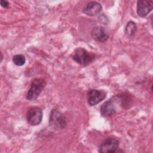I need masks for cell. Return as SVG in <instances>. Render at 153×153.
I'll list each match as a JSON object with an SVG mask.
<instances>
[{"instance_id": "9c48e42d", "label": "cell", "mask_w": 153, "mask_h": 153, "mask_svg": "<svg viewBox=\"0 0 153 153\" xmlns=\"http://www.w3.org/2000/svg\"><path fill=\"white\" fill-rule=\"evenodd\" d=\"M102 7L100 3L96 1L89 2L83 8L82 12L89 16H94L100 13Z\"/></svg>"}, {"instance_id": "7a4b0ae2", "label": "cell", "mask_w": 153, "mask_h": 153, "mask_svg": "<svg viewBox=\"0 0 153 153\" xmlns=\"http://www.w3.org/2000/svg\"><path fill=\"white\" fill-rule=\"evenodd\" d=\"M46 85L45 81L42 78H35L31 81L30 88L28 90L26 97L27 100H36Z\"/></svg>"}, {"instance_id": "5bb4252c", "label": "cell", "mask_w": 153, "mask_h": 153, "mask_svg": "<svg viewBox=\"0 0 153 153\" xmlns=\"http://www.w3.org/2000/svg\"><path fill=\"white\" fill-rule=\"evenodd\" d=\"M0 4H1V5L4 8H8L10 6V3L7 1L1 0L0 1Z\"/></svg>"}, {"instance_id": "9a60e30c", "label": "cell", "mask_w": 153, "mask_h": 153, "mask_svg": "<svg viewBox=\"0 0 153 153\" xmlns=\"http://www.w3.org/2000/svg\"><path fill=\"white\" fill-rule=\"evenodd\" d=\"M3 57H4V56H3V54H2V53L1 52V60H0V62H1V63L2 62V60H3Z\"/></svg>"}, {"instance_id": "ba28073f", "label": "cell", "mask_w": 153, "mask_h": 153, "mask_svg": "<svg viewBox=\"0 0 153 153\" xmlns=\"http://www.w3.org/2000/svg\"><path fill=\"white\" fill-rule=\"evenodd\" d=\"M91 35L94 40L99 42H104L109 38L108 31L105 27L100 26L93 27Z\"/></svg>"}, {"instance_id": "3957f363", "label": "cell", "mask_w": 153, "mask_h": 153, "mask_svg": "<svg viewBox=\"0 0 153 153\" xmlns=\"http://www.w3.org/2000/svg\"><path fill=\"white\" fill-rule=\"evenodd\" d=\"M49 124L56 130L64 129L67 125L65 116L57 109H53L50 114Z\"/></svg>"}, {"instance_id": "4fadbf2b", "label": "cell", "mask_w": 153, "mask_h": 153, "mask_svg": "<svg viewBox=\"0 0 153 153\" xmlns=\"http://www.w3.org/2000/svg\"><path fill=\"white\" fill-rule=\"evenodd\" d=\"M13 62L17 66H22L26 62V58L23 54H16L13 57Z\"/></svg>"}, {"instance_id": "5b68a950", "label": "cell", "mask_w": 153, "mask_h": 153, "mask_svg": "<svg viewBox=\"0 0 153 153\" xmlns=\"http://www.w3.org/2000/svg\"><path fill=\"white\" fill-rule=\"evenodd\" d=\"M119 147V140L115 137H109L105 139L99 148L101 153L117 152Z\"/></svg>"}, {"instance_id": "277c9868", "label": "cell", "mask_w": 153, "mask_h": 153, "mask_svg": "<svg viewBox=\"0 0 153 153\" xmlns=\"http://www.w3.org/2000/svg\"><path fill=\"white\" fill-rule=\"evenodd\" d=\"M42 109L38 106L29 108L26 113V119L28 123L32 126L39 125L42 120Z\"/></svg>"}, {"instance_id": "52a82bcc", "label": "cell", "mask_w": 153, "mask_h": 153, "mask_svg": "<svg viewBox=\"0 0 153 153\" xmlns=\"http://www.w3.org/2000/svg\"><path fill=\"white\" fill-rule=\"evenodd\" d=\"M153 1L148 0H139L137 1L136 11L140 17H146L152 10Z\"/></svg>"}, {"instance_id": "8fae6325", "label": "cell", "mask_w": 153, "mask_h": 153, "mask_svg": "<svg viewBox=\"0 0 153 153\" xmlns=\"http://www.w3.org/2000/svg\"><path fill=\"white\" fill-rule=\"evenodd\" d=\"M119 100L120 101V103L121 106L125 108L128 109L131 105L132 99L131 96L127 93H121L118 96Z\"/></svg>"}, {"instance_id": "7c38bea8", "label": "cell", "mask_w": 153, "mask_h": 153, "mask_svg": "<svg viewBox=\"0 0 153 153\" xmlns=\"http://www.w3.org/2000/svg\"><path fill=\"white\" fill-rule=\"evenodd\" d=\"M136 30L137 26L136 23L133 21H129L125 27V34L127 37H132L134 35Z\"/></svg>"}, {"instance_id": "6da1fadb", "label": "cell", "mask_w": 153, "mask_h": 153, "mask_svg": "<svg viewBox=\"0 0 153 153\" xmlns=\"http://www.w3.org/2000/svg\"><path fill=\"white\" fill-rule=\"evenodd\" d=\"M73 60L78 64L85 66L92 63L96 59V56L82 47L76 48L72 55Z\"/></svg>"}, {"instance_id": "30bf717a", "label": "cell", "mask_w": 153, "mask_h": 153, "mask_svg": "<svg viewBox=\"0 0 153 153\" xmlns=\"http://www.w3.org/2000/svg\"><path fill=\"white\" fill-rule=\"evenodd\" d=\"M100 112L102 116L106 117H110L116 112V106L114 102L112 99L105 102L100 108Z\"/></svg>"}, {"instance_id": "8992f818", "label": "cell", "mask_w": 153, "mask_h": 153, "mask_svg": "<svg viewBox=\"0 0 153 153\" xmlns=\"http://www.w3.org/2000/svg\"><path fill=\"white\" fill-rule=\"evenodd\" d=\"M106 97V93L102 90L91 89L87 92V102L90 106L97 105Z\"/></svg>"}]
</instances>
